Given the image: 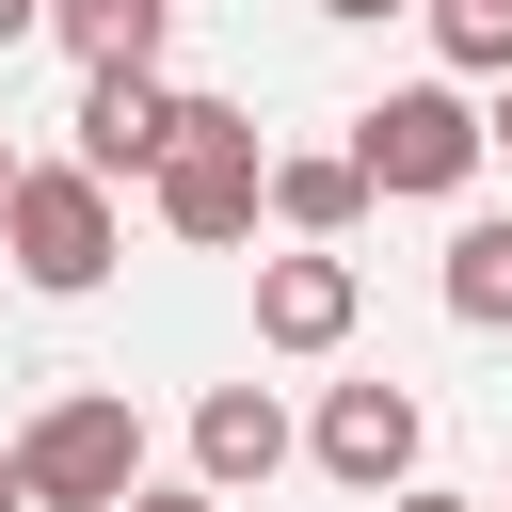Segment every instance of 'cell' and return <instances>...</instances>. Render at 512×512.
Wrapping results in <instances>:
<instances>
[{
    "instance_id": "cell-1",
    "label": "cell",
    "mask_w": 512,
    "mask_h": 512,
    "mask_svg": "<svg viewBox=\"0 0 512 512\" xmlns=\"http://www.w3.org/2000/svg\"><path fill=\"white\" fill-rule=\"evenodd\" d=\"M112 256H128V208H112L96 160H16V176H0V272H16V288L80 304Z\"/></svg>"
},
{
    "instance_id": "cell-2",
    "label": "cell",
    "mask_w": 512,
    "mask_h": 512,
    "mask_svg": "<svg viewBox=\"0 0 512 512\" xmlns=\"http://www.w3.org/2000/svg\"><path fill=\"white\" fill-rule=\"evenodd\" d=\"M256 112L240 96H176V144L144 160V208H160V240H192V256H224V240H256Z\"/></svg>"
},
{
    "instance_id": "cell-3",
    "label": "cell",
    "mask_w": 512,
    "mask_h": 512,
    "mask_svg": "<svg viewBox=\"0 0 512 512\" xmlns=\"http://www.w3.org/2000/svg\"><path fill=\"white\" fill-rule=\"evenodd\" d=\"M0 448H16V512H112V496L144 480V416H128V384H64V400H32Z\"/></svg>"
},
{
    "instance_id": "cell-4",
    "label": "cell",
    "mask_w": 512,
    "mask_h": 512,
    "mask_svg": "<svg viewBox=\"0 0 512 512\" xmlns=\"http://www.w3.org/2000/svg\"><path fill=\"white\" fill-rule=\"evenodd\" d=\"M352 176H368V208L400 192V208H448L464 176H480V96L432 64V80H400V96H368L352 112Z\"/></svg>"
},
{
    "instance_id": "cell-5",
    "label": "cell",
    "mask_w": 512,
    "mask_h": 512,
    "mask_svg": "<svg viewBox=\"0 0 512 512\" xmlns=\"http://www.w3.org/2000/svg\"><path fill=\"white\" fill-rule=\"evenodd\" d=\"M352 320H368V272H352L336 240H288V256H256V352L320 368V352H352Z\"/></svg>"
},
{
    "instance_id": "cell-6",
    "label": "cell",
    "mask_w": 512,
    "mask_h": 512,
    "mask_svg": "<svg viewBox=\"0 0 512 512\" xmlns=\"http://www.w3.org/2000/svg\"><path fill=\"white\" fill-rule=\"evenodd\" d=\"M416 448H432L416 384H320V416H304V464H320V480H352V496L416 480Z\"/></svg>"
},
{
    "instance_id": "cell-7",
    "label": "cell",
    "mask_w": 512,
    "mask_h": 512,
    "mask_svg": "<svg viewBox=\"0 0 512 512\" xmlns=\"http://www.w3.org/2000/svg\"><path fill=\"white\" fill-rule=\"evenodd\" d=\"M64 128H80L64 160H96V176L128 192V176L176 144V80H160V64H80V112H64Z\"/></svg>"
},
{
    "instance_id": "cell-8",
    "label": "cell",
    "mask_w": 512,
    "mask_h": 512,
    "mask_svg": "<svg viewBox=\"0 0 512 512\" xmlns=\"http://www.w3.org/2000/svg\"><path fill=\"white\" fill-rule=\"evenodd\" d=\"M288 448H304V432H288L272 384H208V400H192V480H208V496H256Z\"/></svg>"
},
{
    "instance_id": "cell-9",
    "label": "cell",
    "mask_w": 512,
    "mask_h": 512,
    "mask_svg": "<svg viewBox=\"0 0 512 512\" xmlns=\"http://www.w3.org/2000/svg\"><path fill=\"white\" fill-rule=\"evenodd\" d=\"M256 224H288V240H352V224H368L352 144H272V160H256Z\"/></svg>"
},
{
    "instance_id": "cell-10",
    "label": "cell",
    "mask_w": 512,
    "mask_h": 512,
    "mask_svg": "<svg viewBox=\"0 0 512 512\" xmlns=\"http://www.w3.org/2000/svg\"><path fill=\"white\" fill-rule=\"evenodd\" d=\"M32 32H64V64H160V32H176V0H48Z\"/></svg>"
},
{
    "instance_id": "cell-11",
    "label": "cell",
    "mask_w": 512,
    "mask_h": 512,
    "mask_svg": "<svg viewBox=\"0 0 512 512\" xmlns=\"http://www.w3.org/2000/svg\"><path fill=\"white\" fill-rule=\"evenodd\" d=\"M432 288H448L464 336H512V224H448V272Z\"/></svg>"
},
{
    "instance_id": "cell-12",
    "label": "cell",
    "mask_w": 512,
    "mask_h": 512,
    "mask_svg": "<svg viewBox=\"0 0 512 512\" xmlns=\"http://www.w3.org/2000/svg\"><path fill=\"white\" fill-rule=\"evenodd\" d=\"M112 512H224V496H208V480H128Z\"/></svg>"
},
{
    "instance_id": "cell-13",
    "label": "cell",
    "mask_w": 512,
    "mask_h": 512,
    "mask_svg": "<svg viewBox=\"0 0 512 512\" xmlns=\"http://www.w3.org/2000/svg\"><path fill=\"white\" fill-rule=\"evenodd\" d=\"M480 160H512V64H496V112H480Z\"/></svg>"
},
{
    "instance_id": "cell-14",
    "label": "cell",
    "mask_w": 512,
    "mask_h": 512,
    "mask_svg": "<svg viewBox=\"0 0 512 512\" xmlns=\"http://www.w3.org/2000/svg\"><path fill=\"white\" fill-rule=\"evenodd\" d=\"M384 512H480V496H432V480H384Z\"/></svg>"
},
{
    "instance_id": "cell-15",
    "label": "cell",
    "mask_w": 512,
    "mask_h": 512,
    "mask_svg": "<svg viewBox=\"0 0 512 512\" xmlns=\"http://www.w3.org/2000/svg\"><path fill=\"white\" fill-rule=\"evenodd\" d=\"M320 16H352V32H368V16H416V0H320Z\"/></svg>"
},
{
    "instance_id": "cell-16",
    "label": "cell",
    "mask_w": 512,
    "mask_h": 512,
    "mask_svg": "<svg viewBox=\"0 0 512 512\" xmlns=\"http://www.w3.org/2000/svg\"><path fill=\"white\" fill-rule=\"evenodd\" d=\"M32 16H48V0H0V48H16V32H32Z\"/></svg>"
},
{
    "instance_id": "cell-17",
    "label": "cell",
    "mask_w": 512,
    "mask_h": 512,
    "mask_svg": "<svg viewBox=\"0 0 512 512\" xmlns=\"http://www.w3.org/2000/svg\"><path fill=\"white\" fill-rule=\"evenodd\" d=\"M0 512H16V448H0Z\"/></svg>"
},
{
    "instance_id": "cell-18",
    "label": "cell",
    "mask_w": 512,
    "mask_h": 512,
    "mask_svg": "<svg viewBox=\"0 0 512 512\" xmlns=\"http://www.w3.org/2000/svg\"><path fill=\"white\" fill-rule=\"evenodd\" d=\"M0 176H16V144H0Z\"/></svg>"
},
{
    "instance_id": "cell-19",
    "label": "cell",
    "mask_w": 512,
    "mask_h": 512,
    "mask_svg": "<svg viewBox=\"0 0 512 512\" xmlns=\"http://www.w3.org/2000/svg\"><path fill=\"white\" fill-rule=\"evenodd\" d=\"M496 512H512V496H496Z\"/></svg>"
}]
</instances>
